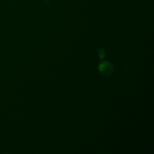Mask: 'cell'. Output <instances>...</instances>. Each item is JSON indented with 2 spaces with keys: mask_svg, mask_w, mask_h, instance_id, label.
Returning <instances> with one entry per match:
<instances>
[{
  "mask_svg": "<svg viewBox=\"0 0 154 154\" xmlns=\"http://www.w3.org/2000/svg\"><path fill=\"white\" fill-rule=\"evenodd\" d=\"M99 70H100L101 73H102V75H108L112 72L113 68L109 63L105 62V63H103L101 64L100 67H99Z\"/></svg>",
  "mask_w": 154,
  "mask_h": 154,
  "instance_id": "cell-1",
  "label": "cell"
}]
</instances>
